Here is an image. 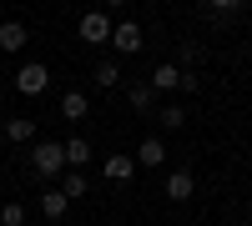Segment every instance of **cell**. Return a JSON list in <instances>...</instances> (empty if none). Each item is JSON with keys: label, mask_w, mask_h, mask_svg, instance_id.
I'll return each mask as SVG.
<instances>
[{"label": "cell", "mask_w": 252, "mask_h": 226, "mask_svg": "<svg viewBox=\"0 0 252 226\" xmlns=\"http://www.w3.org/2000/svg\"><path fill=\"white\" fill-rule=\"evenodd\" d=\"M152 86H131V91H126V100H131V111H152Z\"/></svg>", "instance_id": "cell-15"}, {"label": "cell", "mask_w": 252, "mask_h": 226, "mask_svg": "<svg viewBox=\"0 0 252 226\" xmlns=\"http://www.w3.org/2000/svg\"><path fill=\"white\" fill-rule=\"evenodd\" d=\"M0 50H26V25H20V20H5V25H0Z\"/></svg>", "instance_id": "cell-9"}, {"label": "cell", "mask_w": 252, "mask_h": 226, "mask_svg": "<svg viewBox=\"0 0 252 226\" xmlns=\"http://www.w3.org/2000/svg\"><path fill=\"white\" fill-rule=\"evenodd\" d=\"M61 151H66V166H86V161H91V141H81V136H71L66 146H61Z\"/></svg>", "instance_id": "cell-10"}, {"label": "cell", "mask_w": 252, "mask_h": 226, "mask_svg": "<svg viewBox=\"0 0 252 226\" xmlns=\"http://www.w3.org/2000/svg\"><path fill=\"white\" fill-rule=\"evenodd\" d=\"M61 191H66L71 201H76V196H86V176H81V171L71 166V176H66V186H61Z\"/></svg>", "instance_id": "cell-18"}, {"label": "cell", "mask_w": 252, "mask_h": 226, "mask_svg": "<svg viewBox=\"0 0 252 226\" xmlns=\"http://www.w3.org/2000/svg\"><path fill=\"white\" fill-rule=\"evenodd\" d=\"M5 136H10V141H31V136H35V121H31V116H10V121H5Z\"/></svg>", "instance_id": "cell-14"}, {"label": "cell", "mask_w": 252, "mask_h": 226, "mask_svg": "<svg viewBox=\"0 0 252 226\" xmlns=\"http://www.w3.org/2000/svg\"><path fill=\"white\" fill-rule=\"evenodd\" d=\"M131 176H136V161L131 156H106V181L121 186V181H131Z\"/></svg>", "instance_id": "cell-8"}, {"label": "cell", "mask_w": 252, "mask_h": 226, "mask_svg": "<svg viewBox=\"0 0 252 226\" xmlns=\"http://www.w3.org/2000/svg\"><path fill=\"white\" fill-rule=\"evenodd\" d=\"M152 91H182V66L177 60H166V66L152 71Z\"/></svg>", "instance_id": "cell-5"}, {"label": "cell", "mask_w": 252, "mask_h": 226, "mask_svg": "<svg viewBox=\"0 0 252 226\" xmlns=\"http://www.w3.org/2000/svg\"><path fill=\"white\" fill-rule=\"evenodd\" d=\"M66 206H71V196H66V191H40V211H46L51 221H56V216H66Z\"/></svg>", "instance_id": "cell-11"}, {"label": "cell", "mask_w": 252, "mask_h": 226, "mask_svg": "<svg viewBox=\"0 0 252 226\" xmlns=\"http://www.w3.org/2000/svg\"><path fill=\"white\" fill-rule=\"evenodd\" d=\"M91 80H96L101 91H111V86H121V66H116V60H101V66H96V75H91Z\"/></svg>", "instance_id": "cell-13"}, {"label": "cell", "mask_w": 252, "mask_h": 226, "mask_svg": "<svg viewBox=\"0 0 252 226\" xmlns=\"http://www.w3.org/2000/svg\"><path fill=\"white\" fill-rule=\"evenodd\" d=\"M0 226H26V206H20V201L0 206Z\"/></svg>", "instance_id": "cell-16"}, {"label": "cell", "mask_w": 252, "mask_h": 226, "mask_svg": "<svg viewBox=\"0 0 252 226\" xmlns=\"http://www.w3.org/2000/svg\"><path fill=\"white\" fill-rule=\"evenodd\" d=\"M131 161H136V166H161V161H166V146H161L157 136H146L141 146H136V156H131Z\"/></svg>", "instance_id": "cell-6"}, {"label": "cell", "mask_w": 252, "mask_h": 226, "mask_svg": "<svg viewBox=\"0 0 252 226\" xmlns=\"http://www.w3.org/2000/svg\"><path fill=\"white\" fill-rule=\"evenodd\" d=\"M166 196H172V201L192 196V171H172V176H166Z\"/></svg>", "instance_id": "cell-12"}, {"label": "cell", "mask_w": 252, "mask_h": 226, "mask_svg": "<svg viewBox=\"0 0 252 226\" xmlns=\"http://www.w3.org/2000/svg\"><path fill=\"white\" fill-rule=\"evenodd\" d=\"M86 111H91V100H86V91H66V96H61V116H66V121H81Z\"/></svg>", "instance_id": "cell-7"}, {"label": "cell", "mask_w": 252, "mask_h": 226, "mask_svg": "<svg viewBox=\"0 0 252 226\" xmlns=\"http://www.w3.org/2000/svg\"><path fill=\"white\" fill-rule=\"evenodd\" d=\"M157 121H161L166 131H177L182 121H187V111H182V106H161V111H157Z\"/></svg>", "instance_id": "cell-17"}, {"label": "cell", "mask_w": 252, "mask_h": 226, "mask_svg": "<svg viewBox=\"0 0 252 226\" xmlns=\"http://www.w3.org/2000/svg\"><path fill=\"white\" fill-rule=\"evenodd\" d=\"M141 25H136V20H116V25H111V50H121V55H136L141 50Z\"/></svg>", "instance_id": "cell-4"}, {"label": "cell", "mask_w": 252, "mask_h": 226, "mask_svg": "<svg viewBox=\"0 0 252 226\" xmlns=\"http://www.w3.org/2000/svg\"><path fill=\"white\" fill-rule=\"evenodd\" d=\"M207 5H212V10H237L242 0H207Z\"/></svg>", "instance_id": "cell-19"}, {"label": "cell", "mask_w": 252, "mask_h": 226, "mask_svg": "<svg viewBox=\"0 0 252 226\" xmlns=\"http://www.w3.org/2000/svg\"><path fill=\"white\" fill-rule=\"evenodd\" d=\"M46 86H51V71L40 66V60H31V66L15 71V91H20V96H40Z\"/></svg>", "instance_id": "cell-3"}, {"label": "cell", "mask_w": 252, "mask_h": 226, "mask_svg": "<svg viewBox=\"0 0 252 226\" xmlns=\"http://www.w3.org/2000/svg\"><path fill=\"white\" fill-rule=\"evenodd\" d=\"M31 166H35V176H61V171H66L61 141H35V146H31Z\"/></svg>", "instance_id": "cell-1"}, {"label": "cell", "mask_w": 252, "mask_h": 226, "mask_svg": "<svg viewBox=\"0 0 252 226\" xmlns=\"http://www.w3.org/2000/svg\"><path fill=\"white\" fill-rule=\"evenodd\" d=\"M81 40H86V46H111V15L86 10L81 15Z\"/></svg>", "instance_id": "cell-2"}]
</instances>
